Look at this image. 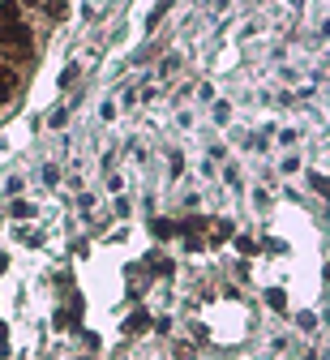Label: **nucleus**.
Here are the masks:
<instances>
[{
    "instance_id": "1",
    "label": "nucleus",
    "mask_w": 330,
    "mask_h": 360,
    "mask_svg": "<svg viewBox=\"0 0 330 360\" xmlns=\"http://www.w3.org/2000/svg\"><path fill=\"white\" fill-rule=\"evenodd\" d=\"M0 43H5V48H30V30L22 22H5L0 26Z\"/></svg>"
},
{
    "instance_id": "2",
    "label": "nucleus",
    "mask_w": 330,
    "mask_h": 360,
    "mask_svg": "<svg viewBox=\"0 0 330 360\" xmlns=\"http://www.w3.org/2000/svg\"><path fill=\"white\" fill-rule=\"evenodd\" d=\"M9 95H13V73L0 65V103H9Z\"/></svg>"
},
{
    "instance_id": "3",
    "label": "nucleus",
    "mask_w": 330,
    "mask_h": 360,
    "mask_svg": "<svg viewBox=\"0 0 330 360\" xmlns=\"http://www.w3.org/2000/svg\"><path fill=\"white\" fill-rule=\"evenodd\" d=\"M146 326H151V318H146V313H133V318L125 322V330H129V335H141Z\"/></svg>"
},
{
    "instance_id": "4",
    "label": "nucleus",
    "mask_w": 330,
    "mask_h": 360,
    "mask_svg": "<svg viewBox=\"0 0 330 360\" xmlns=\"http://www.w3.org/2000/svg\"><path fill=\"white\" fill-rule=\"evenodd\" d=\"M266 300H270V309H279V313H283V309H288V296H283L279 288H270V292H266Z\"/></svg>"
},
{
    "instance_id": "5",
    "label": "nucleus",
    "mask_w": 330,
    "mask_h": 360,
    "mask_svg": "<svg viewBox=\"0 0 330 360\" xmlns=\"http://www.w3.org/2000/svg\"><path fill=\"white\" fill-rule=\"evenodd\" d=\"M0 22H18V0H5V5H0Z\"/></svg>"
},
{
    "instance_id": "6",
    "label": "nucleus",
    "mask_w": 330,
    "mask_h": 360,
    "mask_svg": "<svg viewBox=\"0 0 330 360\" xmlns=\"http://www.w3.org/2000/svg\"><path fill=\"white\" fill-rule=\"evenodd\" d=\"M172 232H176V228H172L167 219H155V236H159V240H163V236H172Z\"/></svg>"
},
{
    "instance_id": "7",
    "label": "nucleus",
    "mask_w": 330,
    "mask_h": 360,
    "mask_svg": "<svg viewBox=\"0 0 330 360\" xmlns=\"http://www.w3.org/2000/svg\"><path fill=\"white\" fill-rule=\"evenodd\" d=\"M13 214H18V219H30V214H34V206H30V202H13Z\"/></svg>"
},
{
    "instance_id": "8",
    "label": "nucleus",
    "mask_w": 330,
    "mask_h": 360,
    "mask_svg": "<svg viewBox=\"0 0 330 360\" xmlns=\"http://www.w3.org/2000/svg\"><path fill=\"white\" fill-rule=\"evenodd\" d=\"M0 356H9V343H5V326H0Z\"/></svg>"
},
{
    "instance_id": "9",
    "label": "nucleus",
    "mask_w": 330,
    "mask_h": 360,
    "mask_svg": "<svg viewBox=\"0 0 330 360\" xmlns=\"http://www.w3.org/2000/svg\"><path fill=\"white\" fill-rule=\"evenodd\" d=\"M5 266H9V257H5V253H0V275H5Z\"/></svg>"
}]
</instances>
